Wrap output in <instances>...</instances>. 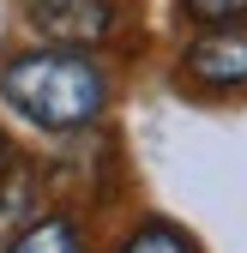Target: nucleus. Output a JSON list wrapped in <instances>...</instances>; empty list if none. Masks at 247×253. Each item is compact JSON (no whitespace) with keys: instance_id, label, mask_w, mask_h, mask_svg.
Masks as SVG:
<instances>
[{"instance_id":"1","label":"nucleus","mask_w":247,"mask_h":253,"mask_svg":"<svg viewBox=\"0 0 247 253\" xmlns=\"http://www.w3.org/2000/svg\"><path fill=\"white\" fill-rule=\"evenodd\" d=\"M0 97L30 126H42V133H79V126H90L103 115L109 84L90 67V54H79L73 42H60V48L12 54L6 73H0Z\"/></svg>"},{"instance_id":"2","label":"nucleus","mask_w":247,"mask_h":253,"mask_svg":"<svg viewBox=\"0 0 247 253\" xmlns=\"http://www.w3.org/2000/svg\"><path fill=\"white\" fill-rule=\"evenodd\" d=\"M187 73L199 84H217V90H235L247 84V24H211L205 37L187 48Z\"/></svg>"},{"instance_id":"3","label":"nucleus","mask_w":247,"mask_h":253,"mask_svg":"<svg viewBox=\"0 0 247 253\" xmlns=\"http://www.w3.org/2000/svg\"><path fill=\"white\" fill-rule=\"evenodd\" d=\"M24 12H30V24H37L42 37L73 42V48L103 42L109 24H115V12L103 6V0H24Z\"/></svg>"},{"instance_id":"4","label":"nucleus","mask_w":247,"mask_h":253,"mask_svg":"<svg viewBox=\"0 0 247 253\" xmlns=\"http://www.w3.org/2000/svg\"><path fill=\"white\" fill-rule=\"evenodd\" d=\"M6 253H84V229L73 217H37Z\"/></svg>"},{"instance_id":"5","label":"nucleus","mask_w":247,"mask_h":253,"mask_svg":"<svg viewBox=\"0 0 247 253\" xmlns=\"http://www.w3.org/2000/svg\"><path fill=\"white\" fill-rule=\"evenodd\" d=\"M121 253H193V241L181 229H169V223H145L139 235L121 241Z\"/></svg>"},{"instance_id":"6","label":"nucleus","mask_w":247,"mask_h":253,"mask_svg":"<svg viewBox=\"0 0 247 253\" xmlns=\"http://www.w3.org/2000/svg\"><path fill=\"white\" fill-rule=\"evenodd\" d=\"M187 12L205 18V24H223V18H241L247 12V0H187Z\"/></svg>"},{"instance_id":"7","label":"nucleus","mask_w":247,"mask_h":253,"mask_svg":"<svg viewBox=\"0 0 247 253\" xmlns=\"http://www.w3.org/2000/svg\"><path fill=\"white\" fill-rule=\"evenodd\" d=\"M6 169H12V145H6V133H0V181H6Z\"/></svg>"}]
</instances>
